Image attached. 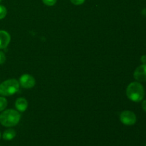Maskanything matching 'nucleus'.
I'll return each mask as SVG.
<instances>
[{
	"mask_svg": "<svg viewBox=\"0 0 146 146\" xmlns=\"http://www.w3.org/2000/svg\"><path fill=\"white\" fill-rule=\"evenodd\" d=\"M21 115L18 111L8 109L0 114V123L5 127H13L19 123Z\"/></svg>",
	"mask_w": 146,
	"mask_h": 146,
	"instance_id": "1",
	"label": "nucleus"
},
{
	"mask_svg": "<svg viewBox=\"0 0 146 146\" xmlns=\"http://www.w3.org/2000/svg\"><path fill=\"white\" fill-rule=\"evenodd\" d=\"M127 97L133 102H140L142 101L145 95V91L142 84L139 82H132L126 88Z\"/></svg>",
	"mask_w": 146,
	"mask_h": 146,
	"instance_id": "2",
	"label": "nucleus"
},
{
	"mask_svg": "<svg viewBox=\"0 0 146 146\" xmlns=\"http://www.w3.org/2000/svg\"><path fill=\"white\" fill-rule=\"evenodd\" d=\"M19 83L16 79H9L0 84V95L10 96L14 95L19 90Z\"/></svg>",
	"mask_w": 146,
	"mask_h": 146,
	"instance_id": "3",
	"label": "nucleus"
},
{
	"mask_svg": "<svg viewBox=\"0 0 146 146\" xmlns=\"http://www.w3.org/2000/svg\"><path fill=\"white\" fill-rule=\"evenodd\" d=\"M121 123L125 125H133L136 123V115L133 111H124L120 115Z\"/></svg>",
	"mask_w": 146,
	"mask_h": 146,
	"instance_id": "4",
	"label": "nucleus"
},
{
	"mask_svg": "<svg viewBox=\"0 0 146 146\" xmlns=\"http://www.w3.org/2000/svg\"><path fill=\"white\" fill-rule=\"evenodd\" d=\"M19 85L24 88H31L35 86L36 81L32 76L24 74L19 78Z\"/></svg>",
	"mask_w": 146,
	"mask_h": 146,
	"instance_id": "5",
	"label": "nucleus"
},
{
	"mask_svg": "<svg viewBox=\"0 0 146 146\" xmlns=\"http://www.w3.org/2000/svg\"><path fill=\"white\" fill-rule=\"evenodd\" d=\"M134 78L138 82H145L146 81V64L139 66L135 70L133 74Z\"/></svg>",
	"mask_w": 146,
	"mask_h": 146,
	"instance_id": "6",
	"label": "nucleus"
},
{
	"mask_svg": "<svg viewBox=\"0 0 146 146\" xmlns=\"http://www.w3.org/2000/svg\"><path fill=\"white\" fill-rule=\"evenodd\" d=\"M11 41V36L7 31L0 30V49L7 48Z\"/></svg>",
	"mask_w": 146,
	"mask_h": 146,
	"instance_id": "7",
	"label": "nucleus"
},
{
	"mask_svg": "<svg viewBox=\"0 0 146 146\" xmlns=\"http://www.w3.org/2000/svg\"><path fill=\"white\" fill-rule=\"evenodd\" d=\"M15 107L19 112H24L28 107V102L24 98H19L15 102Z\"/></svg>",
	"mask_w": 146,
	"mask_h": 146,
	"instance_id": "8",
	"label": "nucleus"
},
{
	"mask_svg": "<svg viewBox=\"0 0 146 146\" xmlns=\"http://www.w3.org/2000/svg\"><path fill=\"white\" fill-rule=\"evenodd\" d=\"M16 134H17L16 131L14 129L9 128V129H7L4 131L2 135V138L5 141H11V140L15 138Z\"/></svg>",
	"mask_w": 146,
	"mask_h": 146,
	"instance_id": "9",
	"label": "nucleus"
},
{
	"mask_svg": "<svg viewBox=\"0 0 146 146\" xmlns=\"http://www.w3.org/2000/svg\"><path fill=\"white\" fill-rule=\"evenodd\" d=\"M7 106V101L4 97L0 96V112L3 111Z\"/></svg>",
	"mask_w": 146,
	"mask_h": 146,
	"instance_id": "10",
	"label": "nucleus"
},
{
	"mask_svg": "<svg viewBox=\"0 0 146 146\" xmlns=\"http://www.w3.org/2000/svg\"><path fill=\"white\" fill-rule=\"evenodd\" d=\"M7 14V10L5 7L0 5V19H2L6 17Z\"/></svg>",
	"mask_w": 146,
	"mask_h": 146,
	"instance_id": "11",
	"label": "nucleus"
},
{
	"mask_svg": "<svg viewBox=\"0 0 146 146\" xmlns=\"http://www.w3.org/2000/svg\"><path fill=\"white\" fill-rule=\"evenodd\" d=\"M43 3L44 4H46V6H49V7H51V6L55 5L56 3L57 0H42Z\"/></svg>",
	"mask_w": 146,
	"mask_h": 146,
	"instance_id": "12",
	"label": "nucleus"
},
{
	"mask_svg": "<svg viewBox=\"0 0 146 146\" xmlns=\"http://www.w3.org/2000/svg\"><path fill=\"white\" fill-rule=\"evenodd\" d=\"M6 61V56L3 51H0V65L4 64Z\"/></svg>",
	"mask_w": 146,
	"mask_h": 146,
	"instance_id": "13",
	"label": "nucleus"
},
{
	"mask_svg": "<svg viewBox=\"0 0 146 146\" xmlns=\"http://www.w3.org/2000/svg\"><path fill=\"white\" fill-rule=\"evenodd\" d=\"M70 1L74 5H81L85 2L86 0H70Z\"/></svg>",
	"mask_w": 146,
	"mask_h": 146,
	"instance_id": "14",
	"label": "nucleus"
},
{
	"mask_svg": "<svg viewBox=\"0 0 146 146\" xmlns=\"http://www.w3.org/2000/svg\"><path fill=\"white\" fill-rule=\"evenodd\" d=\"M141 61L143 64H146V55L142 56V57L141 58Z\"/></svg>",
	"mask_w": 146,
	"mask_h": 146,
	"instance_id": "15",
	"label": "nucleus"
},
{
	"mask_svg": "<svg viewBox=\"0 0 146 146\" xmlns=\"http://www.w3.org/2000/svg\"><path fill=\"white\" fill-rule=\"evenodd\" d=\"M142 108H143V111H145V112H146V100H145V101H143V103H142Z\"/></svg>",
	"mask_w": 146,
	"mask_h": 146,
	"instance_id": "16",
	"label": "nucleus"
},
{
	"mask_svg": "<svg viewBox=\"0 0 146 146\" xmlns=\"http://www.w3.org/2000/svg\"><path fill=\"white\" fill-rule=\"evenodd\" d=\"M142 14L143 16H145V17H146V9H143Z\"/></svg>",
	"mask_w": 146,
	"mask_h": 146,
	"instance_id": "17",
	"label": "nucleus"
},
{
	"mask_svg": "<svg viewBox=\"0 0 146 146\" xmlns=\"http://www.w3.org/2000/svg\"><path fill=\"white\" fill-rule=\"evenodd\" d=\"M0 138H1V133H0Z\"/></svg>",
	"mask_w": 146,
	"mask_h": 146,
	"instance_id": "18",
	"label": "nucleus"
},
{
	"mask_svg": "<svg viewBox=\"0 0 146 146\" xmlns=\"http://www.w3.org/2000/svg\"><path fill=\"white\" fill-rule=\"evenodd\" d=\"M1 0H0V2H1Z\"/></svg>",
	"mask_w": 146,
	"mask_h": 146,
	"instance_id": "19",
	"label": "nucleus"
},
{
	"mask_svg": "<svg viewBox=\"0 0 146 146\" xmlns=\"http://www.w3.org/2000/svg\"><path fill=\"white\" fill-rule=\"evenodd\" d=\"M145 146H146V145H145Z\"/></svg>",
	"mask_w": 146,
	"mask_h": 146,
	"instance_id": "20",
	"label": "nucleus"
}]
</instances>
